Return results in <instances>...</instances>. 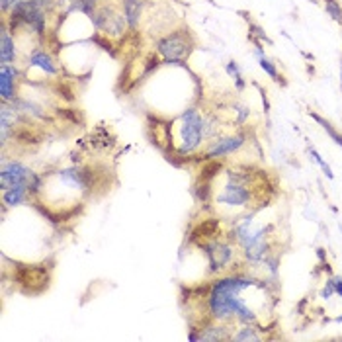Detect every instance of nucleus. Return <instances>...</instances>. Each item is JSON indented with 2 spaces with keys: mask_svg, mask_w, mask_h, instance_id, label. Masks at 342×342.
Returning a JSON list of instances; mask_svg holds the SVG:
<instances>
[{
  "mask_svg": "<svg viewBox=\"0 0 342 342\" xmlns=\"http://www.w3.org/2000/svg\"><path fill=\"white\" fill-rule=\"evenodd\" d=\"M156 51L165 57L166 63H174L180 65L192 51V41L188 39V33L184 32H174L166 35L165 39H161L156 43Z\"/></svg>",
  "mask_w": 342,
  "mask_h": 342,
  "instance_id": "4",
  "label": "nucleus"
},
{
  "mask_svg": "<svg viewBox=\"0 0 342 342\" xmlns=\"http://www.w3.org/2000/svg\"><path fill=\"white\" fill-rule=\"evenodd\" d=\"M323 4L332 20L336 24H342V6L338 4V0H323Z\"/></svg>",
  "mask_w": 342,
  "mask_h": 342,
  "instance_id": "20",
  "label": "nucleus"
},
{
  "mask_svg": "<svg viewBox=\"0 0 342 342\" xmlns=\"http://www.w3.org/2000/svg\"><path fill=\"white\" fill-rule=\"evenodd\" d=\"M227 71H229L233 77H235V80H237V86H239V88H243L244 82H243V77H241V73H239V66L235 65V63H229V65H227Z\"/></svg>",
  "mask_w": 342,
  "mask_h": 342,
  "instance_id": "24",
  "label": "nucleus"
},
{
  "mask_svg": "<svg viewBox=\"0 0 342 342\" xmlns=\"http://www.w3.org/2000/svg\"><path fill=\"white\" fill-rule=\"evenodd\" d=\"M309 153H311V156H313V161H315V163H317V165H319L321 168L325 170V174H327V178H332L331 166H329V165H327V163H325V161H323V158H321L319 153H317V151H315L313 147H311V149H309Z\"/></svg>",
  "mask_w": 342,
  "mask_h": 342,
  "instance_id": "23",
  "label": "nucleus"
},
{
  "mask_svg": "<svg viewBox=\"0 0 342 342\" xmlns=\"http://www.w3.org/2000/svg\"><path fill=\"white\" fill-rule=\"evenodd\" d=\"M254 188H246L243 182H233L229 180L223 190L215 196V203L219 206H227V208H244L248 206L254 198Z\"/></svg>",
  "mask_w": 342,
  "mask_h": 342,
  "instance_id": "5",
  "label": "nucleus"
},
{
  "mask_svg": "<svg viewBox=\"0 0 342 342\" xmlns=\"http://www.w3.org/2000/svg\"><path fill=\"white\" fill-rule=\"evenodd\" d=\"M336 323H342V315L340 317H336Z\"/></svg>",
  "mask_w": 342,
  "mask_h": 342,
  "instance_id": "30",
  "label": "nucleus"
},
{
  "mask_svg": "<svg viewBox=\"0 0 342 342\" xmlns=\"http://www.w3.org/2000/svg\"><path fill=\"white\" fill-rule=\"evenodd\" d=\"M30 66H39L47 75H55L57 73V66L55 63H53V59L47 55L45 51H41V49H35L32 53V57H30Z\"/></svg>",
  "mask_w": 342,
  "mask_h": 342,
  "instance_id": "13",
  "label": "nucleus"
},
{
  "mask_svg": "<svg viewBox=\"0 0 342 342\" xmlns=\"http://www.w3.org/2000/svg\"><path fill=\"white\" fill-rule=\"evenodd\" d=\"M96 2L98 0H73V10H80L92 16L96 12Z\"/></svg>",
  "mask_w": 342,
  "mask_h": 342,
  "instance_id": "22",
  "label": "nucleus"
},
{
  "mask_svg": "<svg viewBox=\"0 0 342 342\" xmlns=\"http://www.w3.org/2000/svg\"><path fill=\"white\" fill-rule=\"evenodd\" d=\"M206 135V120L198 113V110L190 108L180 116V135H178L174 156H186L199 147Z\"/></svg>",
  "mask_w": 342,
  "mask_h": 342,
  "instance_id": "2",
  "label": "nucleus"
},
{
  "mask_svg": "<svg viewBox=\"0 0 342 342\" xmlns=\"http://www.w3.org/2000/svg\"><path fill=\"white\" fill-rule=\"evenodd\" d=\"M16 77H18V71L10 65H2L0 69V94H2V100L8 102V100H14V92H16Z\"/></svg>",
  "mask_w": 342,
  "mask_h": 342,
  "instance_id": "10",
  "label": "nucleus"
},
{
  "mask_svg": "<svg viewBox=\"0 0 342 342\" xmlns=\"http://www.w3.org/2000/svg\"><path fill=\"white\" fill-rule=\"evenodd\" d=\"M317 256L321 262H325V248H317Z\"/></svg>",
  "mask_w": 342,
  "mask_h": 342,
  "instance_id": "29",
  "label": "nucleus"
},
{
  "mask_svg": "<svg viewBox=\"0 0 342 342\" xmlns=\"http://www.w3.org/2000/svg\"><path fill=\"white\" fill-rule=\"evenodd\" d=\"M256 286H264V282L244 276V274H233V276L215 280L208 289V295H206V307L210 313V319L227 321L229 317H237L243 323H254L256 313L239 295H241L243 289Z\"/></svg>",
  "mask_w": 342,
  "mask_h": 342,
  "instance_id": "1",
  "label": "nucleus"
},
{
  "mask_svg": "<svg viewBox=\"0 0 342 342\" xmlns=\"http://www.w3.org/2000/svg\"><path fill=\"white\" fill-rule=\"evenodd\" d=\"M28 199H32V198H30V192H28V186H26V184H18V186H12L2 192V201H4V206H8V208L20 206V203L28 201Z\"/></svg>",
  "mask_w": 342,
  "mask_h": 342,
  "instance_id": "12",
  "label": "nucleus"
},
{
  "mask_svg": "<svg viewBox=\"0 0 342 342\" xmlns=\"http://www.w3.org/2000/svg\"><path fill=\"white\" fill-rule=\"evenodd\" d=\"M311 118H313V120H315V122L317 123H321V127H323V129H325V131L329 133V137H331L332 141H334V143L338 145V147H342V135L338 131H336V129H334V127H332L331 123L327 122V120H323V118H321V116H317V113H309Z\"/></svg>",
  "mask_w": 342,
  "mask_h": 342,
  "instance_id": "19",
  "label": "nucleus"
},
{
  "mask_svg": "<svg viewBox=\"0 0 342 342\" xmlns=\"http://www.w3.org/2000/svg\"><path fill=\"white\" fill-rule=\"evenodd\" d=\"M244 143H246V135L244 133H237V135H229V137H219V139L211 141V145L208 147V151H206V155H203V161L231 155L235 151H239Z\"/></svg>",
  "mask_w": 342,
  "mask_h": 342,
  "instance_id": "9",
  "label": "nucleus"
},
{
  "mask_svg": "<svg viewBox=\"0 0 342 342\" xmlns=\"http://www.w3.org/2000/svg\"><path fill=\"white\" fill-rule=\"evenodd\" d=\"M215 237H219V219H203L190 233L192 241H210Z\"/></svg>",
  "mask_w": 342,
  "mask_h": 342,
  "instance_id": "11",
  "label": "nucleus"
},
{
  "mask_svg": "<svg viewBox=\"0 0 342 342\" xmlns=\"http://www.w3.org/2000/svg\"><path fill=\"white\" fill-rule=\"evenodd\" d=\"M12 280L20 286L26 295H39L49 287L51 272L45 264H18Z\"/></svg>",
  "mask_w": 342,
  "mask_h": 342,
  "instance_id": "3",
  "label": "nucleus"
},
{
  "mask_svg": "<svg viewBox=\"0 0 342 342\" xmlns=\"http://www.w3.org/2000/svg\"><path fill=\"white\" fill-rule=\"evenodd\" d=\"M92 22L100 32L110 33V35H122L127 20H125V16H120L118 12L110 10V8H102V10L92 14Z\"/></svg>",
  "mask_w": 342,
  "mask_h": 342,
  "instance_id": "8",
  "label": "nucleus"
},
{
  "mask_svg": "<svg viewBox=\"0 0 342 342\" xmlns=\"http://www.w3.org/2000/svg\"><path fill=\"white\" fill-rule=\"evenodd\" d=\"M221 170H223V163H221L219 158H208V161L201 165L198 180H208V182H211L213 178L219 174Z\"/></svg>",
  "mask_w": 342,
  "mask_h": 342,
  "instance_id": "16",
  "label": "nucleus"
},
{
  "mask_svg": "<svg viewBox=\"0 0 342 342\" xmlns=\"http://www.w3.org/2000/svg\"><path fill=\"white\" fill-rule=\"evenodd\" d=\"M0 37H2V49H0V59H2V65H8L14 61V57H16V51H14V41H12L10 33L6 30V26H2V33H0Z\"/></svg>",
  "mask_w": 342,
  "mask_h": 342,
  "instance_id": "14",
  "label": "nucleus"
},
{
  "mask_svg": "<svg viewBox=\"0 0 342 342\" xmlns=\"http://www.w3.org/2000/svg\"><path fill=\"white\" fill-rule=\"evenodd\" d=\"M198 246L210 260V272H219L227 268L233 260V246L229 243L210 239V241H198Z\"/></svg>",
  "mask_w": 342,
  "mask_h": 342,
  "instance_id": "6",
  "label": "nucleus"
},
{
  "mask_svg": "<svg viewBox=\"0 0 342 342\" xmlns=\"http://www.w3.org/2000/svg\"><path fill=\"white\" fill-rule=\"evenodd\" d=\"M334 293V278H331L329 282H327V286H325V289L321 291V298H325V299H329Z\"/></svg>",
  "mask_w": 342,
  "mask_h": 342,
  "instance_id": "26",
  "label": "nucleus"
},
{
  "mask_svg": "<svg viewBox=\"0 0 342 342\" xmlns=\"http://www.w3.org/2000/svg\"><path fill=\"white\" fill-rule=\"evenodd\" d=\"M231 338L233 340H237V342H243V340H260L262 336L254 331L253 327H248V325H246L244 329H241V331L237 332L235 336H231Z\"/></svg>",
  "mask_w": 342,
  "mask_h": 342,
  "instance_id": "21",
  "label": "nucleus"
},
{
  "mask_svg": "<svg viewBox=\"0 0 342 342\" xmlns=\"http://www.w3.org/2000/svg\"><path fill=\"white\" fill-rule=\"evenodd\" d=\"M199 340H227L229 334L225 332L223 327H217V325H208V327H199Z\"/></svg>",
  "mask_w": 342,
  "mask_h": 342,
  "instance_id": "17",
  "label": "nucleus"
},
{
  "mask_svg": "<svg viewBox=\"0 0 342 342\" xmlns=\"http://www.w3.org/2000/svg\"><path fill=\"white\" fill-rule=\"evenodd\" d=\"M32 174V170L28 166L20 163V161H2V170H0V190H8L12 186H18V184H28V178Z\"/></svg>",
  "mask_w": 342,
  "mask_h": 342,
  "instance_id": "7",
  "label": "nucleus"
},
{
  "mask_svg": "<svg viewBox=\"0 0 342 342\" xmlns=\"http://www.w3.org/2000/svg\"><path fill=\"white\" fill-rule=\"evenodd\" d=\"M18 2H22V0H2V10L6 12L8 10V8H14V6H16V4H18Z\"/></svg>",
  "mask_w": 342,
  "mask_h": 342,
  "instance_id": "27",
  "label": "nucleus"
},
{
  "mask_svg": "<svg viewBox=\"0 0 342 342\" xmlns=\"http://www.w3.org/2000/svg\"><path fill=\"white\" fill-rule=\"evenodd\" d=\"M260 66L264 69V71H266V73H268V75H270V77L276 78V80H278V71H276V66L272 65V63H270L268 59H264V57H262V59H260Z\"/></svg>",
  "mask_w": 342,
  "mask_h": 342,
  "instance_id": "25",
  "label": "nucleus"
},
{
  "mask_svg": "<svg viewBox=\"0 0 342 342\" xmlns=\"http://www.w3.org/2000/svg\"><path fill=\"white\" fill-rule=\"evenodd\" d=\"M334 293L342 295V278H334Z\"/></svg>",
  "mask_w": 342,
  "mask_h": 342,
  "instance_id": "28",
  "label": "nucleus"
},
{
  "mask_svg": "<svg viewBox=\"0 0 342 342\" xmlns=\"http://www.w3.org/2000/svg\"><path fill=\"white\" fill-rule=\"evenodd\" d=\"M194 196L198 199L199 203H208L211 198V182L208 180H198L194 184Z\"/></svg>",
  "mask_w": 342,
  "mask_h": 342,
  "instance_id": "18",
  "label": "nucleus"
},
{
  "mask_svg": "<svg viewBox=\"0 0 342 342\" xmlns=\"http://www.w3.org/2000/svg\"><path fill=\"white\" fill-rule=\"evenodd\" d=\"M141 6H143L141 0H123V12H125V20H127L129 28H135L137 22H139Z\"/></svg>",
  "mask_w": 342,
  "mask_h": 342,
  "instance_id": "15",
  "label": "nucleus"
}]
</instances>
